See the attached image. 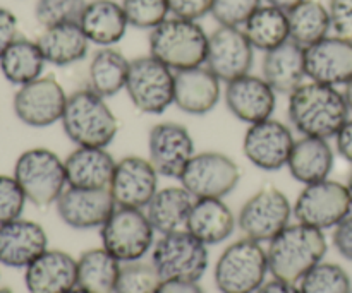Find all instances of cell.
<instances>
[{"mask_svg":"<svg viewBox=\"0 0 352 293\" xmlns=\"http://www.w3.org/2000/svg\"><path fill=\"white\" fill-rule=\"evenodd\" d=\"M287 117L301 136L332 139L351 119V112L339 88L306 81L289 95Z\"/></svg>","mask_w":352,"mask_h":293,"instance_id":"cell-1","label":"cell"},{"mask_svg":"<svg viewBox=\"0 0 352 293\" xmlns=\"http://www.w3.org/2000/svg\"><path fill=\"white\" fill-rule=\"evenodd\" d=\"M267 249L268 270L274 278L299 283L325 257L327 239L322 230L296 223L282 230Z\"/></svg>","mask_w":352,"mask_h":293,"instance_id":"cell-2","label":"cell"},{"mask_svg":"<svg viewBox=\"0 0 352 293\" xmlns=\"http://www.w3.org/2000/svg\"><path fill=\"white\" fill-rule=\"evenodd\" d=\"M60 124L67 139L76 146L109 148L119 132V120L107 98L89 88L67 96Z\"/></svg>","mask_w":352,"mask_h":293,"instance_id":"cell-3","label":"cell"},{"mask_svg":"<svg viewBox=\"0 0 352 293\" xmlns=\"http://www.w3.org/2000/svg\"><path fill=\"white\" fill-rule=\"evenodd\" d=\"M150 55L174 72L205 65L208 34L198 21L167 17L150 31Z\"/></svg>","mask_w":352,"mask_h":293,"instance_id":"cell-4","label":"cell"},{"mask_svg":"<svg viewBox=\"0 0 352 293\" xmlns=\"http://www.w3.org/2000/svg\"><path fill=\"white\" fill-rule=\"evenodd\" d=\"M14 178L28 201L38 208L55 204L67 187L64 160L47 148L23 151L14 163Z\"/></svg>","mask_w":352,"mask_h":293,"instance_id":"cell-5","label":"cell"},{"mask_svg":"<svg viewBox=\"0 0 352 293\" xmlns=\"http://www.w3.org/2000/svg\"><path fill=\"white\" fill-rule=\"evenodd\" d=\"M268 270L267 250L248 237L230 244L215 264V285L220 293H256Z\"/></svg>","mask_w":352,"mask_h":293,"instance_id":"cell-6","label":"cell"},{"mask_svg":"<svg viewBox=\"0 0 352 293\" xmlns=\"http://www.w3.org/2000/svg\"><path fill=\"white\" fill-rule=\"evenodd\" d=\"M102 247L120 263L141 261L153 249L155 228L146 211L140 208L117 206L100 228Z\"/></svg>","mask_w":352,"mask_h":293,"instance_id":"cell-7","label":"cell"},{"mask_svg":"<svg viewBox=\"0 0 352 293\" xmlns=\"http://www.w3.org/2000/svg\"><path fill=\"white\" fill-rule=\"evenodd\" d=\"M151 264L162 280L199 281L208 270V246L186 228L175 230L155 244Z\"/></svg>","mask_w":352,"mask_h":293,"instance_id":"cell-8","label":"cell"},{"mask_svg":"<svg viewBox=\"0 0 352 293\" xmlns=\"http://www.w3.org/2000/svg\"><path fill=\"white\" fill-rule=\"evenodd\" d=\"M175 72L153 55L131 60L126 89L131 103L146 115H160L174 105Z\"/></svg>","mask_w":352,"mask_h":293,"instance_id":"cell-9","label":"cell"},{"mask_svg":"<svg viewBox=\"0 0 352 293\" xmlns=\"http://www.w3.org/2000/svg\"><path fill=\"white\" fill-rule=\"evenodd\" d=\"M352 211V202L346 184L337 180L315 182L305 185L292 206L298 223L318 230L336 228Z\"/></svg>","mask_w":352,"mask_h":293,"instance_id":"cell-10","label":"cell"},{"mask_svg":"<svg viewBox=\"0 0 352 293\" xmlns=\"http://www.w3.org/2000/svg\"><path fill=\"white\" fill-rule=\"evenodd\" d=\"M239 180V165L219 151L196 153L179 178L182 187L195 199H223L237 187Z\"/></svg>","mask_w":352,"mask_h":293,"instance_id":"cell-11","label":"cell"},{"mask_svg":"<svg viewBox=\"0 0 352 293\" xmlns=\"http://www.w3.org/2000/svg\"><path fill=\"white\" fill-rule=\"evenodd\" d=\"M292 206L287 196L275 187H265L251 196L241 208L237 225L256 242H270L291 225Z\"/></svg>","mask_w":352,"mask_h":293,"instance_id":"cell-12","label":"cell"},{"mask_svg":"<svg viewBox=\"0 0 352 293\" xmlns=\"http://www.w3.org/2000/svg\"><path fill=\"white\" fill-rule=\"evenodd\" d=\"M67 96L60 82L52 75H41L19 86L12 99L17 119L28 127L45 129L60 122Z\"/></svg>","mask_w":352,"mask_h":293,"instance_id":"cell-13","label":"cell"},{"mask_svg":"<svg viewBox=\"0 0 352 293\" xmlns=\"http://www.w3.org/2000/svg\"><path fill=\"white\" fill-rule=\"evenodd\" d=\"M296 139L291 127L274 117L248 127L243 139V153L251 165L263 172H277L287 167Z\"/></svg>","mask_w":352,"mask_h":293,"instance_id":"cell-14","label":"cell"},{"mask_svg":"<svg viewBox=\"0 0 352 293\" xmlns=\"http://www.w3.org/2000/svg\"><path fill=\"white\" fill-rule=\"evenodd\" d=\"M254 51L243 27L219 26L208 34L205 65L226 84L250 74L254 64Z\"/></svg>","mask_w":352,"mask_h":293,"instance_id":"cell-15","label":"cell"},{"mask_svg":"<svg viewBox=\"0 0 352 293\" xmlns=\"http://www.w3.org/2000/svg\"><path fill=\"white\" fill-rule=\"evenodd\" d=\"M195 154V139L182 124H155L148 132V160L160 177L179 180Z\"/></svg>","mask_w":352,"mask_h":293,"instance_id":"cell-16","label":"cell"},{"mask_svg":"<svg viewBox=\"0 0 352 293\" xmlns=\"http://www.w3.org/2000/svg\"><path fill=\"white\" fill-rule=\"evenodd\" d=\"M158 178L160 175L148 158L129 154L117 161L110 194L117 206L144 209L157 194Z\"/></svg>","mask_w":352,"mask_h":293,"instance_id":"cell-17","label":"cell"},{"mask_svg":"<svg viewBox=\"0 0 352 293\" xmlns=\"http://www.w3.org/2000/svg\"><path fill=\"white\" fill-rule=\"evenodd\" d=\"M223 102L232 117L248 126H253L274 115L277 108V91L261 75L250 72L226 82Z\"/></svg>","mask_w":352,"mask_h":293,"instance_id":"cell-18","label":"cell"},{"mask_svg":"<svg viewBox=\"0 0 352 293\" xmlns=\"http://www.w3.org/2000/svg\"><path fill=\"white\" fill-rule=\"evenodd\" d=\"M58 216L67 226L76 230L102 228L117 208L110 189L65 187L55 202Z\"/></svg>","mask_w":352,"mask_h":293,"instance_id":"cell-19","label":"cell"},{"mask_svg":"<svg viewBox=\"0 0 352 293\" xmlns=\"http://www.w3.org/2000/svg\"><path fill=\"white\" fill-rule=\"evenodd\" d=\"M306 74L308 81L327 86L347 84L352 79V41L329 34L306 48Z\"/></svg>","mask_w":352,"mask_h":293,"instance_id":"cell-20","label":"cell"},{"mask_svg":"<svg viewBox=\"0 0 352 293\" xmlns=\"http://www.w3.org/2000/svg\"><path fill=\"white\" fill-rule=\"evenodd\" d=\"M222 95V81L206 65L175 72L174 105L182 113L206 115L219 105Z\"/></svg>","mask_w":352,"mask_h":293,"instance_id":"cell-21","label":"cell"},{"mask_svg":"<svg viewBox=\"0 0 352 293\" xmlns=\"http://www.w3.org/2000/svg\"><path fill=\"white\" fill-rule=\"evenodd\" d=\"M48 249L43 226L31 220L17 218L0 225V264L26 270Z\"/></svg>","mask_w":352,"mask_h":293,"instance_id":"cell-22","label":"cell"},{"mask_svg":"<svg viewBox=\"0 0 352 293\" xmlns=\"http://www.w3.org/2000/svg\"><path fill=\"white\" fill-rule=\"evenodd\" d=\"M30 293H67L78 287V259L64 250L47 249L26 268Z\"/></svg>","mask_w":352,"mask_h":293,"instance_id":"cell-23","label":"cell"},{"mask_svg":"<svg viewBox=\"0 0 352 293\" xmlns=\"http://www.w3.org/2000/svg\"><path fill=\"white\" fill-rule=\"evenodd\" d=\"M261 78L277 91V95H291L306 82V48L287 40L280 47L265 51L261 62Z\"/></svg>","mask_w":352,"mask_h":293,"instance_id":"cell-24","label":"cell"},{"mask_svg":"<svg viewBox=\"0 0 352 293\" xmlns=\"http://www.w3.org/2000/svg\"><path fill=\"white\" fill-rule=\"evenodd\" d=\"M117 160L107 148L76 146L64 160L67 187L109 189Z\"/></svg>","mask_w":352,"mask_h":293,"instance_id":"cell-25","label":"cell"},{"mask_svg":"<svg viewBox=\"0 0 352 293\" xmlns=\"http://www.w3.org/2000/svg\"><path fill=\"white\" fill-rule=\"evenodd\" d=\"M82 33L89 43L98 47H116L129 27L122 3L116 0H89L79 19Z\"/></svg>","mask_w":352,"mask_h":293,"instance_id":"cell-26","label":"cell"},{"mask_svg":"<svg viewBox=\"0 0 352 293\" xmlns=\"http://www.w3.org/2000/svg\"><path fill=\"white\" fill-rule=\"evenodd\" d=\"M333 161H336V153L329 139L301 136L292 146L287 170L294 180L308 185L329 178Z\"/></svg>","mask_w":352,"mask_h":293,"instance_id":"cell-27","label":"cell"},{"mask_svg":"<svg viewBox=\"0 0 352 293\" xmlns=\"http://www.w3.org/2000/svg\"><path fill=\"white\" fill-rule=\"evenodd\" d=\"M236 216L223 199H195L184 228L205 246H215L229 239L236 230Z\"/></svg>","mask_w":352,"mask_h":293,"instance_id":"cell-28","label":"cell"},{"mask_svg":"<svg viewBox=\"0 0 352 293\" xmlns=\"http://www.w3.org/2000/svg\"><path fill=\"white\" fill-rule=\"evenodd\" d=\"M36 41L47 64L55 67H67L85 60L91 45L82 33L79 23L43 27V33L38 36Z\"/></svg>","mask_w":352,"mask_h":293,"instance_id":"cell-29","label":"cell"},{"mask_svg":"<svg viewBox=\"0 0 352 293\" xmlns=\"http://www.w3.org/2000/svg\"><path fill=\"white\" fill-rule=\"evenodd\" d=\"M192 204H195V198L182 185L179 187L170 185V187L158 189L144 211L155 232L165 235V233L182 230V226H186Z\"/></svg>","mask_w":352,"mask_h":293,"instance_id":"cell-30","label":"cell"},{"mask_svg":"<svg viewBox=\"0 0 352 293\" xmlns=\"http://www.w3.org/2000/svg\"><path fill=\"white\" fill-rule=\"evenodd\" d=\"M131 60L116 47H100L88 65V88L103 98H112L126 89Z\"/></svg>","mask_w":352,"mask_h":293,"instance_id":"cell-31","label":"cell"},{"mask_svg":"<svg viewBox=\"0 0 352 293\" xmlns=\"http://www.w3.org/2000/svg\"><path fill=\"white\" fill-rule=\"evenodd\" d=\"M244 34L254 50L270 51L291 40L287 10L270 3H261L243 26Z\"/></svg>","mask_w":352,"mask_h":293,"instance_id":"cell-32","label":"cell"},{"mask_svg":"<svg viewBox=\"0 0 352 293\" xmlns=\"http://www.w3.org/2000/svg\"><path fill=\"white\" fill-rule=\"evenodd\" d=\"M47 60L38 41L17 38L0 57L2 75L14 86H24L43 75Z\"/></svg>","mask_w":352,"mask_h":293,"instance_id":"cell-33","label":"cell"},{"mask_svg":"<svg viewBox=\"0 0 352 293\" xmlns=\"http://www.w3.org/2000/svg\"><path fill=\"white\" fill-rule=\"evenodd\" d=\"M289 16V33L291 40L308 48L327 38L332 31L329 7L320 0H302L291 10Z\"/></svg>","mask_w":352,"mask_h":293,"instance_id":"cell-34","label":"cell"},{"mask_svg":"<svg viewBox=\"0 0 352 293\" xmlns=\"http://www.w3.org/2000/svg\"><path fill=\"white\" fill-rule=\"evenodd\" d=\"M122 263L107 249H89L78 259V287L93 293H113Z\"/></svg>","mask_w":352,"mask_h":293,"instance_id":"cell-35","label":"cell"},{"mask_svg":"<svg viewBox=\"0 0 352 293\" xmlns=\"http://www.w3.org/2000/svg\"><path fill=\"white\" fill-rule=\"evenodd\" d=\"M302 293H352V281L347 271L336 263H318L302 277Z\"/></svg>","mask_w":352,"mask_h":293,"instance_id":"cell-36","label":"cell"},{"mask_svg":"<svg viewBox=\"0 0 352 293\" xmlns=\"http://www.w3.org/2000/svg\"><path fill=\"white\" fill-rule=\"evenodd\" d=\"M162 281L151 263H124L113 293H157Z\"/></svg>","mask_w":352,"mask_h":293,"instance_id":"cell-37","label":"cell"},{"mask_svg":"<svg viewBox=\"0 0 352 293\" xmlns=\"http://www.w3.org/2000/svg\"><path fill=\"white\" fill-rule=\"evenodd\" d=\"M120 3L129 26L138 30H155L170 16L167 0H122Z\"/></svg>","mask_w":352,"mask_h":293,"instance_id":"cell-38","label":"cell"},{"mask_svg":"<svg viewBox=\"0 0 352 293\" xmlns=\"http://www.w3.org/2000/svg\"><path fill=\"white\" fill-rule=\"evenodd\" d=\"M88 0H38L34 17L43 27L79 23Z\"/></svg>","mask_w":352,"mask_h":293,"instance_id":"cell-39","label":"cell"},{"mask_svg":"<svg viewBox=\"0 0 352 293\" xmlns=\"http://www.w3.org/2000/svg\"><path fill=\"white\" fill-rule=\"evenodd\" d=\"M263 0H213L212 16L219 26L243 27Z\"/></svg>","mask_w":352,"mask_h":293,"instance_id":"cell-40","label":"cell"},{"mask_svg":"<svg viewBox=\"0 0 352 293\" xmlns=\"http://www.w3.org/2000/svg\"><path fill=\"white\" fill-rule=\"evenodd\" d=\"M26 201V194L14 175H0V225L21 218Z\"/></svg>","mask_w":352,"mask_h":293,"instance_id":"cell-41","label":"cell"},{"mask_svg":"<svg viewBox=\"0 0 352 293\" xmlns=\"http://www.w3.org/2000/svg\"><path fill=\"white\" fill-rule=\"evenodd\" d=\"M329 12L333 34L352 41V0H329Z\"/></svg>","mask_w":352,"mask_h":293,"instance_id":"cell-42","label":"cell"},{"mask_svg":"<svg viewBox=\"0 0 352 293\" xmlns=\"http://www.w3.org/2000/svg\"><path fill=\"white\" fill-rule=\"evenodd\" d=\"M170 16L199 21L212 12L213 0H167Z\"/></svg>","mask_w":352,"mask_h":293,"instance_id":"cell-43","label":"cell"},{"mask_svg":"<svg viewBox=\"0 0 352 293\" xmlns=\"http://www.w3.org/2000/svg\"><path fill=\"white\" fill-rule=\"evenodd\" d=\"M333 247L344 259L352 261V215L339 223L333 230Z\"/></svg>","mask_w":352,"mask_h":293,"instance_id":"cell-44","label":"cell"},{"mask_svg":"<svg viewBox=\"0 0 352 293\" xmlns=\"http://www.w3.org/2000/svg\"><path fill=\"white\" fill-rule=\"evenodd\" d=\"M17 38V17L9 9L0 7V57Z\"/></svg>","mask_w":352,"mask_h":293,"instance_id":"cell-45","label":"cell"},{"mask_svg":"<svg viewBox=\"0 0 352 293\" xmlns=\"http://www.w3.org/2000/svg\"><path fill=\"white\" fill-rule=\"evenodd\" d=\"M336 139V150L347 163L352 165V119L347 120L342 126V129L337 132Z\"/></svg>","mask_w":352,"mask_h":293,"instance_id":"cell-46","label":"cell"},{"mask_svg":"<svg viewBox=\"0 0 352 293\" xmlns=\"http://www.w3.org/2000/svg\"><path fill=\"white\" fill-rule=\"evenodd\" d=\"M157 293H205L198 281L191 280H164Z\"/></svg>","mask_w":352,"mask_h":293,"instance_id":"cell-47","label":"cell"},{"mask_svg":"<svg viewBox=\"0 0 352 293\" xmlns=\"http://www.w3.org/2000/svg\"><path fill=\"white\" fill-rule=\"evenodd\" d=\"M256 293H302L301 288L298 287V283H289V281H282L274 278L268 283H263L260 287V290Z\"/></svg>","mask_w":352,"mask_h":293,"instance_id":"cell-48","label":"cell"},{"mask_svg":"<svg viewBox=\"0 0 352 293\" xmlns=\"http://www.w3.org/2000/svg\"><path fill=\"white\" fill-rule=\"evenodd\" d=\"M265 3H270V5L278 7V9L284 10H291L292 7H296L298 3H301L302 0H263Z\"/></svg>","mask_w":352,"mask_h":293,"instance_id":"cell-49","label":"cell"},{"mask_svg":"<svg viewBox=\"0 0 352 293\" xmlns=\"http://www.w3.org/2000/svg\"><path fill=\"white\" fill-rule=\"evenodd\" d=\"M342 95H344V98H346L347 106H349V112L352 113V79L347 82V84H344Z\"/></svg>","mask_w":352,"mask_h":293,"instance_id":"cell-50","label":"cell"},{"mask_svg":"<svg viewBox=\"0 0 352 293\" xmlns=\"http://www.w3.org/2000/svg\"><path fill=\"white\" fill-rule=\"evenodd\" d=\"M346 187H347V192H349V198H351V202H352V174L349 175V180H347Z\"/></svg>","mask_w":352,"mask_h":293,"instance_id":"cell-51","label":"cell"},{"mask_svg":"<svg viewBox=\"0 0 352 293\" xmlns=\"http://www.w3.org/2000/svg\"><path fill=\"white\" fill-rule=\"evenodd\" d=\"M67 293H93V292L85 290V288H81V287H76V288H72V290L67 292Z\"/></svg>","mask_w":352,"mask_h":293,"instance_id":"cell-52","label":"cell"},{"mask_svg":"<svg viewBox=\"0 0 352 293\" xmlns=\"http://www.w3.org/2000/svg\"><path fill=\"white\" fill-rule=\"evenodd\" d=\"M0 293H12L9 288H0Z\"/></svg>","mask_w":352,"mask_h":293,"instance_id":"cell-53","label":"cell"}]
</instances>
